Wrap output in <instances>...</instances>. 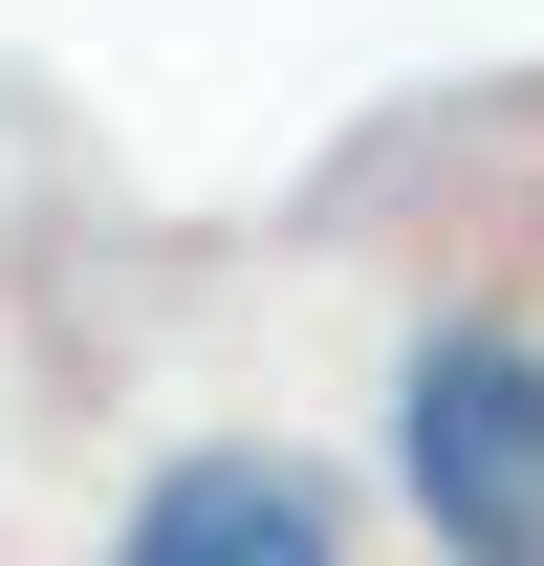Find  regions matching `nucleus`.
<instances>
[{
  "instance_id": "1",
  "label": "nucleus",
  "mask_w": 544,
  "mask_h": 566,
  "mask_svg": "<svg viewBox=\"0 0 544 566\" xmlns=\"http://www.w3.org/2000/svg\"><path fill=\"white\" fill-rule=\"evenodd\" d=\"M393 501L436 523V566H544V349L523 327H414L393 349Z\"/></svg>"
},
{
  "instance_id": "2",
  "label": "nucleus",
  "mask_w": 544,
  "mask_h": 566,
  "mask_svg": "<svg viewBox=\"0 0 544 566\" xmlns=\"http://www.w3.org/2000/svg\"><path fill=\"white\" fill-rule=\"evenodd\" d=\"M109 566H348V501L262 436H197V458H153L109 501Z\"/></svg>"
}]
</instances>
